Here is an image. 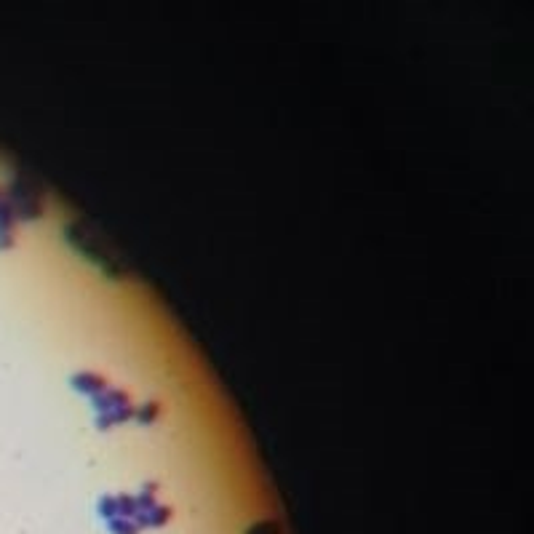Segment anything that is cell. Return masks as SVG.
<instances>
[{
    "label": "cell",
    "instance_id": "1",
    "mask_svg": "<svg viewBox=\"0 0 534 534\" xmlns=\"http://www.w3.org/2000/svg\"><path fill=\"white\" fill-rule=\"evenodd\" d=\"M107 529L112 534H139V523L134 518H123V516H115L107 521Z\"/></svg>",
    "mask_w": 534,
    "mask_h": 534
},
{
    "label": "cell",
    "instance_id": "2",
    "mask_svg": "<svg viewBox=\"0 0 534 534\" xmlns=\"http://www.w3.org/2000/svg\"><path fill=\"white\" fill-rule=\"evenodd\" d=\"M99 516L102 518H115L118 516V500L115 497H102V502H99Z\"/></svg>",
    "mask_w": 534,
    "mask_h": 534
},
{
    "label": "cell",
    "instance_id": "3",
    "mask_svg": "<svg viewBox=\"0 0 534 534\" xmlns=\"http://www.w3.org/2000/svg\"><path fill=\"white\" fill-rule=\"evenodd\" d=\"M246 534H280V523L275 521H262V523H254Z\"/></svg>",
    "mask_w": 534,
    "mask_h": 534
}]
</instances>
